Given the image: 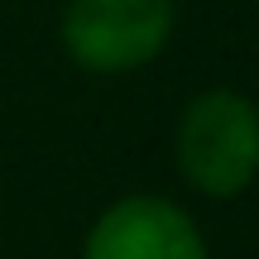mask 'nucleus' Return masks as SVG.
I'll return each instance as SVG.
<instances>
[{"instance_id":"1","label":"nucleus","mask_w":259,"mask_h":259,"mask_svg":"<svg viewBox=\"0 0 259 259\" xmlns=\"http://www.w3.org/2000/svg\"><path fill=\"white\" fill-rule=\"evenodd\" d=\"M173 163L192 192L211 202L250 192L259 178V106L235 87H206L183 106Z\"/></svg>"},{"instance_id":"2","label":"nucleus","mask_w":259,"mask_h":259,"mask_svg":"<svg viewBox=\"0 0 259 259\" xmlns=\"http://www.w3.org/2000/svg\"><path fill=\"white\" fill-rule=\"evenodd\" d=\"M173 0H67L58 38L82 72L120 77L154 63L173 38Z\"/></svg>"},{"instance_id":"3","label":"nucleus","mask_w":259,"mask_h":259,"mask_svg":"<svg viewBox=\"0 0 259 259\" xmlns=\"http://www.w3.org/2000/svg\"><path fill=\"white\" fill-rule=\"evenodd\" d=\"M82 259H211L187 206L158 192H130L92 221Z\"/></svg>"}]
</instances>
